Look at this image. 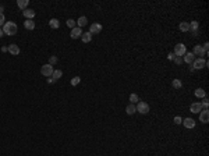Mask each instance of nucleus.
<instances>
[{
  "instance_id": "f257e3e1",
  "label": "nucleus",
  "mask_w": 209,
  "mask_h": 156,
  "mask_svg": "<svg viewBox=\"0 0 209 156\" xmlns=\"http://www.w3.org/2000/svg\"><path fill=\"white\" fill-rule=\"evenodd\" d=\"M3 32L6 33V35H9V36H13V35H16L17 31H18V27H17L16 22L13 21H7L4 22V25H3Z\"/></svg>"
},
{
  "instance_id": "f03ea898",
  "label": "nucleus",
  "mask_w": 209,
  "mask_h": 156,
  "mask_svg": "<svg viewBox=\"0 0 209 156\" xmlns=\"http://www.w3.org/2000/svg\"><path fill=\"white\" fill-rule=\"evenodd\" d=\"M191 67H193L194 70H201V68H205V67H208V61L205 59H195L194 60V63L191 64Z\"/></svg>"
},
{
  "instance_id": "7ed1b4c3",
  "label": "nucleus",
  "mask_w": 209,
  "mask_h": 156,
  "mask_svg": "<svg viewBox=\"0 0 209 156\" xmlns=\"http://www.w3.org/2000/svg\"><path fill=\"white\" fill-rule=\"evenodd\" d=\"M174 56H177V57H181V56H184V54L187 53V48H185V45L184 43H177L176 46H174Z\"/></svg>"
},
{
  "instance_id": "20e7f679",
  "label": "nucleus",
  "mask_w": 209,
  "mask_h": 156,
  "mask_svg": "<svg viewBox=\"0 0 209 156\" xmlns=\"http://www.w3.org/2000/svg\"><path fill=\"white\" fill-rule=\"evenodd\" d=\"M135 108H137V112L141 113V114H148L149 113V105H148L146 102H138Z\"/></svg>"
},
{
  "instance_id": "39448f33",
  "label": "nucleus",
  "mask_w": 209,
  "mask_h": 156,
  "mask_svg": "<svg viewBox=\"0 0 209 156\" xmlns=\"http://www.w3.org/2000/svg\"><path fill=\"white\" fill-rule=\"evenodd\" d=\"M53 66H50L48 63V64H43L42 67H41V74L45 77H52V74H53Z\"/></svg>"
},
{
  "instance_id": "423d86ee",
  "label": "nucleus",
  "mask_w": 209,
  "mask_h": 156,
  "mask_svg": "<svg viewBox=\"0 0 209 156\" xmlns=\"http://www.w3.org/2000/svg\"><path fill=\"white\" fill-rule=\"evenodd\" d=\"M193 54H194V56H199L201 59H202V56H206V53L204 52V49H202V46H201V45H195V46H194Z\"/></svg>"
},
{
  "instance_id": "0eeeda50",
  "label": "nucleus",
  "mask_w": 209,
  "mask_h": 156,
  "mask_svg": "<svg viewBox=\"0 0 209 156\" xmlns=\"http://www.w3.org/2000/svg\"><path fill=\"white\" fill-rule=\"evenodd\" d=\"M201 110H202L201 102H194V103H191V106H190V112H191V113H201Z\"/></svg>"
},
{
  "instance_id": "6e6552de",
  "label": "nucleus",
  "mask_w": 209,
  "mask_h": 156,
  "mask_svg": "<svg viewBox=\"0 0 209 156\" xmlns=\"http://www.w3.org/2000/svg\"><path fill=\"white\" fill-rule=\"evenodd\" d=\"M199 121L202 124L209 123V112L208 110H201V113H199Z\"/></svg>"
},
{
  "instance_id": "1a4fd4ad",
  "label": "nucleus",
  "mask_w": 209,
  "mask_h": 156,
  "mask_svg": "<svg viewBox=\"0 0 209 156\" xmlns=\"http://www.w3.org/2000/svg\"><path fill=\"white\" fill-rule=\"evenodd\" d=\"M82 29L81 28H78V27H75V28H73L71 29V33H70V36L73 39H78V38H81V35H82Z\"/></svg>"
},
{
  "instance_id": "9d476101",
  "label": "nucleus",
  "mask_w": 209,
  "mask_h": 156,
  "mask_svg": "<svg viewBox=\"0 0 209 156\" xmlns=\"http://www.w3.org/2000/svg\"><path fill=\"white\" fill-rule=\"evenodd\" d=\"M101 31H102V25L99 22L91 24V27H89V32L91 33H101Z\"/></svg>"
},
{
  "instance_id": "9b49d317",
  "label": "nucleus",
  "mask_w": 209,
  "mask_h": 156,
  "mask_svg": "<svg viewBox=\"0 0 209 156\" xmlns=\"http://www.w3.org/2000/svg\"><path fill=\"white\" fill-rule=\"evenodd\" d=\"M9 52H10L11 56H17V54H20V48H18V45H16V43H11V45H9Z\"/></svg>"
},
{
  "instance_id": "f8f14e48",
  "label": "nucleus",
  "mask_w": 209,
  "mask_h": 156,
  "mask_svg": "<svg viewBox=\"0 0 209 156\" xmlns=\"http://www.w3.org/2000/svg\"><path fill=\"white\" fill-rule=\"evenodd\" d=\"M194 60H195V56L193 54V52H187V53L184 54V59H183V61H185V63H188V64H193Z\"/></svg>"
},
{
  "instance_id": "ddd939ff",
  "label": "nucleus",
  "mask_w": 209,
  "mask_h": 156,
  "mask_svg": "<svg viewBox=\"0 0 209 156\" xmlns=\"http://www.w3.org/2000/svg\"><path fill=\"white\" fill-rule=\"evenodd\" d=\"M22 16L25 17L27 20H34V17H35V11L32 9H25V10L22 11Z\"/></svg>"
},
{
  "instance_id": "4468645a",
  "label": "nucleus",
  "mask_w": 209,
  "mask_h": 156,
  "mask_svg": "<svg viewBox=\"0 0 209 156\" xmlns=\"http://www.w3.org/2000/svg\"><path fill=\"white\" fill-rule=\"evenodd\" d=\"M181 124H184V127H185V128H194V127H195V121H194L193 118H190V117L184 118Z\"/></svg>"
},
{
  "instance_id": "2eb2a0df",
  "label": "nucleus",
  "mask_w": 209,
  "mask_h": 156,
  "mask_svg": "<svg viewBox=\"0 0 209 156\" xmlns=\"http://www.w3.org/2000/svg\"><path fill=\"white\" fill-rule=\"evenodd\" d=\"M198 21H191L190 22V31L193 32V35H198Z\"/></svg>"
},
{
  "instance_id": "dca6fc26",
  "label": "nucleus",
  "mask_w": 209,
  "mask_h": 156,
  "mask_svg": "<svg viewBox=\"0 0 209 156\" xmlns=\"http://www.w3.org/2000/svg\"><path fill=\"white\" fill-rule=\"evenodd\" d=\"M24 27L28 31H32V29H35V22H34V20H25L24 21Z\"/></svg>"
},
{
  "instance_id": "f3484780",
  "label": "nucleus",
  "mask_w": 209,
  "mask_h": 156,
  "mask_svg": "<svg viewBox=\"0 0 209 156\" xmlns=\"http://www.w3.org/2000/svg\"><path fill=\"white\" fill-rule=\"evenodd\" d=\"M86 24H88V18H86L85 16H82L78 18V21H77V27L78 28H82V27H85Z\"/></svg>"
},
{
  "instance_id": "a211bd4d",
  "label": "nucleus",
  "mask_w": 209,
  "mask_h": 156,
  "mask_svg": "<svg viewBox=\"0 0 209 156\" xmlns=\"http://www.w3.org/2000/svg\"><path fill=\"white\" fill-rule=\"evenodd\" d=\"M81 41H82L84 43H89L92 41V33L91 32L82 33V35H81Z\"/></svg>"
},
{
  "instance_id": "6ab92c4d",
  "label": "nucleus",
  "mask_w": 209,
  "mask_h": 156,
  "mask_svg": "<svg viewBox=\"0 0 209 156\" xmlns=\"http://www.w3.org/2000/svg\"><path fill=\"white\" fill-rule=\"evenodd\" d=\"M178 29H180L181 32H188V31H190V22H185V21L180 22V25H178Z\"/></svg>"
},
{
  "instance_id": "aec40b11",
  "label": "nucleus",
  "mask_w": 209,
  "mask_h": 156,
  "mask_svg": "<svg viewBox=\"0 0 209 156\" xmlns=\"http://www.w3.org/2000/svg\"><path fill=\"white\" fill-rule=\"evenodd\" d=\"M61 76H63V71H61V70H54L53 74H52V78H50V80L54 82V81L60 80V78H61Z\"/></svg>"
},
{
  "instance_id": "412c9836",
  "label": "nucleus",
  "mask_w": 209,
  "mask_h": 156,
  "mask_svg": "<svg viewBox=\"0 0 209 156\" xmlns=\"http://www.w3.org/2000/svg\"><path fill=\"white\" fill-rule=\"evenodd\" d=\"M28 4H29V1H28V0H17V6H18V9H21L22 11L27 9Z\"/></svg>"
},
{
  "instance_id": "4be33fe9",
  "label": "nucleus",
  "mask_w": 209,
  "mask_h": 156,
  "mask_svg": "<svg viewBox=\"0 0 209 156\" xmlns=\"http://www.w3.org/2000/svg\"><path fill=\"white\" fill-rule=\"evenodd\" d=\"M135 112H137V108H135V105H133V103H130L128 106L126 108V113L130 114V116H133Z\"/></svg>"
},
{
  "instance_id": "5701e85b",
  "label": "nucleus",
  "mask_w": 209,
  "mask_h": 156,
  "mask_svg": "<svg viewBox=\"0 0 209 156\" xmlns=\"http://www.w3.org/2000/svg\"><path fill=\"white\" fill-rule=\"evenodd\" d=\"M195 96L199 98V99H201V98L204 99V98H206V92H205V89H202V88H197V89H195Z\"/></svg>"
},
{
  "instance_id": "b1692460",
  "label": "nucleus",
  "mask_w": 209,
  "mask_h": 156,
  "mask_svg": "<svg viewBox=\"0 0 209 156\" xmlns=\"http://www.w3.org/2000/svg\"><path fill=\"white\" fill-rule=\"evenodd\" d=\"M49 25H50V28H53V29H57V28L60 27V22L57 18H52V20L49 21Z\"/></svg>"
},
{
  "instance_id": "393cba45",
  "label": "nucleus",
  "mask_w": 209,
  "mask_h": 156,
  "mask_svg": "<svg viewBox=\"0 0 209 156\" xmlns=\"http://www.w3.org/2000/svg\"><path fill=\"white\" fill-rule=\"evenodd\" d=\"M172 86L174 88V89H180V88L183 86V82H181L180 80H178V78H176V80H173V81H172Z\"/></svg>"
},
{
  "instance_id": "a878e982",
  "label": "nucleus",
  "mask_w": 209,
  "mask_h": 156,
  "mask_svg": "<svg viewBox=\"0 0 209 156\" xmlns=\"http://www.w3.org/2000/svg\"><path fill=\"white\" fill-rule=\"evenodd\" d=\"M130 102L133 103V105H135V103H138V102H139V98H138V95H137V93H131V95H130Z\"/></svg>"
},
{
  "instance_id": "bb28decb",
  "label": "nucleus",
  "mask_w": 209,
  "mask_h": 156,
  "mask_svg": "<svg viewBox=\"0 0 209 156\" xmlns=\"http://www.w3.org/2000/svg\"><path fill=\"white\" fill-rule=\"evenodd\" d=\"M75 24H77V21H74L73 18H68V20H67V27H68V28H71V29L77 27Z\"/></svg>"
},
{
  "instance_id": "cd10ccee",
  "label": "nucleus",
  "mask_w": 209,
  "mask_h": 156,
  "mask_svg": "<svg viewBox=\"0 0 209 156\" xmlns=\"http://www.w3.org/2000/svg\"><path fill=\"white\" fill-rule=\"evenodd\" d=\"M80 82H81V78H80V77H74V78L71 80V85H73V86H77L78 84H80Z\"/></svg>"
},
{
  "instance_id": "c85d7f7f",
  "label": "nucleus",
  "mask_w": 209,
  "mask_h": 156,
  "mask_svg": "<svg viewBox=\"0 0 209 156\" xmlns=\"http://www.w3.org/2000/svg\"><path fill=\"white\" fill-rule=\"evenodd\" d=\"M201 106H202V109H204V110H208L209 102H208V99H206V98H204V102L201 103Z\"/></svg>"
},
{
  "instance_id": "c756f323",
  "label": "nucleus",
  "mask_w": 209,
  "mask_h": 156,
  "mask_svg": "<svg viewBox=\"0 0 209 156\" xmlns=\"http://www.w3.org/2000/svg\"><path fill=\"white\" fill-rule=\"evenodd\" d=\"M56 63H57V57H56V56H52V57L49 59V64L53 66V64H56Z\"/></svg>"
},
{
  "instance_id": "7c9ffc66",
  "label": "nucleus",
  "mask_w": 209,
  "mask_h": 156,
  "mask_svg": "<svg viewBox=\"0 0 209 156\" xmlns=\"http://www.w3.org/2000/svg\"><path fill=\"white\" fill-rule=\"evenodd\" d=\"M173 61H174L176 64H181V63H183V59H181V57H177V56H176V57L173 59Z\"/></svg>"
},
{
  "instance_id": "2f4dec72",
  "label": "nucleus",
  "mask_w": 209,
  "mask_h": 156,
  "mask_svg": "<svg viewBox=\"0 0 209 156\" xmlns=\"http://www.w3.org/2000/svg\"><path fill=\"white\" fill-rule=\"evenodd\" d=\"M4 22H6L4 14H0V27H1V25H4Z\"/></svg>"
},
{
  "instance_id": "473e14b6",
  "label": "nucleus",
  "mask_w": 209,
  "mask_h": 156,
  "mask_svg": "<svg viewBox=\"0 0 209 156\" xmlns=\"http://www.w3.org/2000/svg\"><path fill=\"white\" fill-rule=\"evenodd\" d=\"M174 123H176V124H181L183 123V118L180 117V116H176V117H174Z\"/></svg>"
},
{
  "instance_id": "72a5a7b5",
  "label": "nucleus",
  "mask_w": 209,
  "mask_h": 156,
  "mask_svg": "<svg viewBox=\"0 0 209 156\" xmlns=\"http://www.w3.org/2000/svg\"><path fill=\"white\" fill-rule=\"evenodd\" d=\"M174 57H176V56H174V53H169V54H167V59H169V60H173Z\"/></svg>"
},
{
  "instance_id": "f704fd0d",
  "label": "nucleus",
  "mask_w": 209,
  "mask_h": 156,
  "mask_svg": "<svg viewBox=\"0 0 209 156\" xmlns=\"http://www.w3.org/2000/svg\"><path fill=\"white\" fill-rule=\"evenodd\" d=\"M1 52H3V53H4V52H9V49L6 48V46H3V48H1Z\"/></svg>"
},
{
  "instance_id": "c9c22d12",
  "label": "nucleus",
  "mask_w": 209,
  "mask_h": 156,
  "mask_svg": "<svg viewBox=\"0 0 209 156\" xmlns=\"http://www.w3.org/2000/svg\"><path fill=\"white\" fill-rule=\"evenodd\" d=\"M3 11H4V7H3V6H0V14H3Z\"/></svg>"
},
{
  "instance_id": "e433bc0d",
  "label": "nucleus",
  "mask_w": 209,
  "mask_h": 156,
  "mask_svg": "<svg viewBox=\"0 0 209 156\" xmlns=\"http://www.w3.org/2000/svg\"><path fill=\"white\" fill-rule=\"evenodd\" d=\"M3 35H4V32H3V29H1V28H0V38H1V36H3Z\"/></svg>"
}]
</instances>
